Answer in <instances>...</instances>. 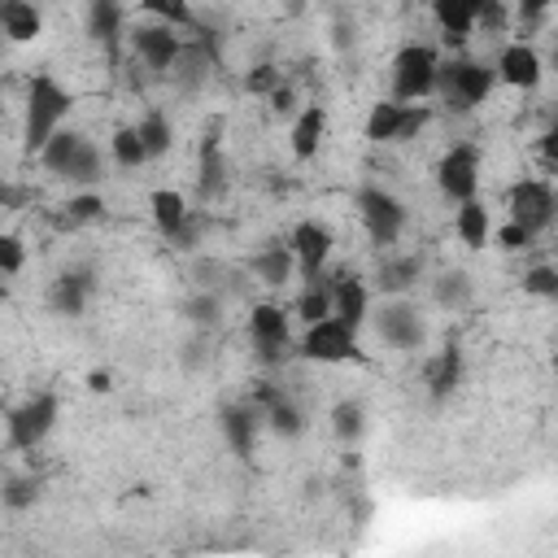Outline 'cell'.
Instances as JSON below:
<instances>
[{
  "instance_id": "6da1fadb",
  "label": "cell",
  "mask_w": 558,
  "mask_h": 558,
  "mask_svg": "<svg viewBox=\"0 0 558 558\" xmlns=\"http://www.w3.org/2000/svg\"><path fill=\"white\" fill-rule=\"evenodd\" d=\"M70 109H74V92H65L52 74H31V83H26V118H22V148L31 157H39L44 144L61 131Z\"/></svg>"
},
{
  "instance_id": "7a4b0ae2",
  "label": "cell",
  "mask_w": 558,
  "mask_h": 558,
  "mask_svg": "<svg viewBox=\"0 0 558 558\" xmlns=\"http://www.w3.org/2000/svg\"><path fill=\"white\" fill-rule=\"evenodd\" d=\"M497 65H484L475 57H453V61H440V78H436V96L458 109V113H471L475 105H484L497 87Z\"/></svg>"
},
{
  "instance_id": "3957f363",
  "label": "cell",
  "mask_w": 558,
  "mask_h": 558,
  "mask_svg": "<svg viewBox=\"0 0 558 558\" xmlns=\"http://www.w3.org/2000/svg\"><path fill=\"white\" fill-rule=\"evenodd\" d=\"M296 357L301 362H323V366H336V362H366V353L357 349V327L344 323L340 314H327L318 323H305L301 340H296Z\"/></svg>"
},
{
  "instance_id": "277c9868",
  "label": "cell",
  "mask_w": 558,
  "mask_h": 558,
  "mask_svg": "<svg viewBox=\"0 0 558 558\" xmlns=\"http://www.w3.org/2000/svg\"><path fill=\"white\" fill-rule=\"evenodd\" d=\"M436 78H440V57L432 44H405L397 57H392V100H427L436 92Z\"/></svg>"
},
{
  "instance_id": "5b68a950",
  "label": "cell",
  "mask_w": 558,
  "mask_h": 558,
  "mask_svg": "<svg viewBox=\"0 0 558 558\" xmlns=\"http://www.w3.org/2000/svg\"><path fill=\"white\" fill-rule=\"evenodd\" d=\"M57 414H61V401L52 397V392H35V397H26L22 405H13L9 410V449H17V453H31V449H39L48 436H52V427H57Z\"/></svg>"
},
{
  "instance_id": "8992f818",
  "label": "cell",
  "mask_w": 558,
  "mask_h": 558,
  "mask_svg": "<svg viewBox=\"0 0 558 558\" xmlns=\"http://www.w3.org/2000/svg\"><path fill=\"white\" fill-rule=\"evenodd\" d=\"M131 52L148 65V70H174L179 61H183V52H187V44H183V35H179V26H170V22H140L135 31H131Z\"/></svg>"
},
{
  "instance_id": "52a82bcc",
  "label": "cell",
  "mask_w": 558,
  "mask_h": 558,
  "mask_svg": "<svg viewBox=\"0 0 558 558\" xmlns=\"http://www.w3.org/2000/svg\"><path fill=\"white\" fill-rule=\"evenodd\" d=\"M357 218L375 244H397L405 231V205L388 187H357Z\"/></svg>"
},
{
  "instance_id": "ba28073f",
  "label": "cell",
  "mask_w": 558,
  "mask_h": 558,
  "mask_svg": "<svg viewBox=\"0 0 558 558\" xmlns=\"http://www.w3.org/2000/svg\"><path fill=\"white\" fill-rule=\"evenodd\" d=\"M436 187H440L453 205L471 201V196L480 192V148H475V144H453V148H445V157L436 161Z\"/></svg>"
},
{
  "instance_id": "9c48e42d",
  "label": "cell",
  "mask_w": 558,
  "mask_h": 558,
  "mask_svg": "<svg viewBox=\"0 0 558 558\" xmlns=\"http://www.w3.org/2000/svg\"><path fill=\"white\" fill-rule=\"evenodd\" d=\"M506 209L514 222H523L527 231H545L554 218H558V196L545 179H519L510 192H506Z\"/></svg>"
},
{
  "instance_id": "30bf717a",
  "label": "cell",
  "mask_w": 558,
  "mask_h": 558,
  "mask_svg": "<svg viewBox=\"0 0 558 558\" xmlns=\"http://www.w3.org/2000/svg\"><path fill=\"white\" fill-rule=\"evenodd\" d=\"M248 336L257 344V357L270 366V362H283L288 349H292V323L288 314L275 305V301H257L248 310Z\"/></svg>"
},
{
  "instance_id": "8fae6325",
  "label": "cell",
  "mask_w": 558,
  "mask_h": 558,
  "mask_svg": "<svg viewBox=\"0 0 558 558\" xmlns=\"http://www.w3.org/2000/svg\"><path fill=\"white\" fill-rule=\"evenodd\" d=\"M288 244H292V253H296V270H301L305 279H314V275L327 270L331 248H336V235H331L327 222H318V218H301V222L292 227Z\"/></svg>"
},
{
  "instance_id": "7c38bea8",
  "label": "cell",
  "mask_w": 558,
  "mask_h": 558,
  "mask_svg": "<svg viewBox=\"0 0 558 558\" xmlns=\"http://www.w3.org/2000/svg\"><path fill=\"white\" fill-rule=\"evenodd\" d=\"M375 331H379L384 344L405 349V353H410V349H423V340H427V323H423V314H418L410 301H401V296L375 314Z\"/></svg>"
},
{
  "instance_id": "4fadbf2b",
  "label": "cell",
  "mask_w": 558,
  "mask_h": 558,
  "mask_svg": "<svg viewBox=\"0 0 558 558\" xmlns=\"http://www.w3.org/2000/svg\"><path fill=\"white\" fill-rule=\"evenodd\" d=\"M497 78H501L506 87H514V92H536L541 78H545V61H541V52H536L532 44L514 39V44H506L501 57H497Z\"/></svg>"
},
{
  "instance_id": "5bb4252c",
  "label": "cell",
  "mask_w": 558,
  "mask_h": 558,
  "mask_svg": "<svg viewBox=\"0 0 558 558\" xmlns=\"http://www.w3.org/2000/svg\"><path fill=\"white\" fill-rule=\"evenodd\" d=\"M92 292H96V275H92L87 266H70V270H61V275L52 279V288H48V305H52L57 314L78 318V314L87 310Z\"/></svg>"
},
{
  "instance_id": "9a60e30c",
  "label": "cell",
  "mask_w": 558,
  "mask_h": 558,
  "mask_svg": "<svg viewBox=\"0 0 558 558\" xmlns=\"http://www.w3.org/2000/svg\"><path fill=\"white\" fill-rule=\"evenodd\" d=\"M462 349L449 340L440 353H432L427 362H423V392L432 397V401H449L453 392H458V384H462Z\"/></svg>"
},
{
  "instance_id": "2e32d148",
  "label": "cell",
  "mask_w": 558,
  "mask_h": 558,
  "mask_svg": "<svg viewBox=\"0 0 558 558\" xmlns=\"http://www.w3.org/2000/svg\"><path fill=\"white\" fill-rule=\"evenodd\" d=\"M331 296H336V314L344 318V323H353V327H362L366 318H371V288H366V279L357 275V270H336L331 275Z\"/></svg>"
},
{
  "instance_id": "e0dca14e",
  "label": "cell",
  "mask_w": 558,
  "mask_h": 558,
  "mask_svg": "<svg viewBox=\"0 0 558 558\" xmlns=\"http://www.w3.org/2000/svg\"><path fill=\"white\" fill-rule=\"evenodd\" d=\"M218 135H222V122L214 118V126L201 140V170H196V187H201L205 201H218L227 192V157H222Z\"/></svg>"
},
{
  "instance_id": "ac0fdd59",
  "label": "cell",
  "mask_w": 558,
  "mask_h": 558,
  "mask_svg": "<svg viewBox=\"0 0 558 558\" xmlns=\"http://www.w3.org/2000/svg\"><path fill=\"white\" fill-rule=\"evenodd\" d=\"M218 427H222V436H227L231 453L248 458V453H253V445H257V427H262V418H257V410H253L248 401H231V405H222V410H218Z\"/></svg>"
},
{
  "instance_id": "d6986e66",
  "label": "cell",
  "mask_w": 558,
  "mask_h": 558,
  "mask_svg": "<svg viewBox=\"0 0 558 558\" xmlns=\"http://www.w3.org/2000/svg\"><path fill=\"white\" fill-rule=\"evenodd\" d=\"M248 270H253L257 283H266V288H283V283L292 279V270H296V253H292V244L270 240L266 248H257V253L248 257Z\"/></svg>"
},
{
  "instance_id": "ffe728a7",
  "label": "cell",
  "mask_w": 558,
  "mask_h": 558,
  "mask_svg": "<svg viewBox=\"0 0 558 558\" xmlns=\"http://www.w3.org/2000/svg\"><path fill=\"white\" fill-rule=\"evenodd\" d=\"M418 275H423V257H414V253H388L379 262V270H375V288L384 296H405L418 283Z\"/></svg>"
},
{
  "instance_id": "44dd1931",
  "label": "cell",
  "mask_w": 558,
  "mask_h": 558,
  "mask_svg": "<svg viewBox=\"0 0 558 558\" xmlns=\"http://www.w3.org/2000/svg\"><path fill=\"white\" fill-rule=\"evenodd\" d=\"M0 26L9 35V44H35L44 31V13L35 0H4L0 4Z\"/></svg>"
},
{
  "instance_id": "7402d4cb",
  "label": "cell",
  "mask_w": 558,
  "mask_h": 558,
  "mask_svg": "<svg viewBox=\"0 0 558 558\" xmlns=\"http://www.w3.org/2000/svg\"><path fill=\"white\" fill-rule=\"evenodd\" d=\"M323 135H327V109H323V105H305V109L292 118V157H296V161H310V157L318 153Z\"/></svg>"
},
{
  "instance_id": "603a6c76",
  "label": "cell",
  "mask_w": 558,
  "mask_h": 558,
  "mask_svg": "<svg viewBox=\"0 0 558 558\" xmlns=\"http://www.w3.org/2000/svg\"><path fill=\"white\" fill-rule=\"evenodd\" d=\"M480 4L484 0H432V17L445 31V39H466L480 22Z\"/></svg>"
},
{
  "instance_id": "cb8c5ba5",
  "label": "cell",
  "mask_w": 558,
  "mask_h": 558,
  "mask_svg": "<svg viewBox=\"0 0 558 558\" xmlns=\"http://www.w3.org/2000/svg\"><path fill=\"white\" fill-rule=\"evenodd\" d=\"M148 209H153V222H157V231H161L166 240H174V235L183 231V222L192 218L183 192H174V187H157V192L148 196Z\"/></svg>"
},
{
  "instance_id": "d4e9b609",
  "label": "cell",
  "mask_w": 558,
  "mask_h": 558,
  "mask_svg": "<svg viewBox=\"0 0 558 558\" xmlns=\"http://www.w3.org/2000/svg\"><path fill=\"white\" fill-rule=\"evenodd\" d=\"M122 26H126V13H122V0H92L87 4V35L105 48H113L122 39Z\"/></svg>"
},
{
  "instance_id": "484cf974",
  "label": "cell",
  "mask_w": 558,
  "mask_h": 558,
  "mask_svg": "<svg viewBox=\"0 0 558 558\" xmlns=\"http://www.w3.org/2000/svg\"><path fill=\"white\" fill-rule=\"evenodd\" d=\"M453 231H458V240H462L466 248H484V244H488V235H493L488 205H480L475 196H471V201H462V205H458V214H453Z\"/></svg>"
},
{
  "instance_id": "4316f807",
  "label": "cell",
  "mask_w": 558,
  "mask_h": 558,
  "mask_svg": "<svg viewBox=\"0 0 558 558\" xmlns=\"http://www.w3.org/2000/svg\"><path fill=\"white\" fill-rule=\"evenodd\" d=\"M401 118H405V100H379V105H371V113H366V140L371 144H397V135H401Z\"/></svg>"
},
{
  "instance_id": "83f0119b",
  "label": "cell",
  "mask_w": 558,
  "mask_h": 558,
  "mask_svg": "<svg viewBox=\"0 0 558 558\" xmlns=\"http://www.w3.org/2000/svg\"><path fill=\"white\" fill-rule=\"evenodd\" d=\"M471 296H475V283H471V275L466 270H440L436 279H432V301L440 305V310H466L471 305Z\"/></svg>"
},
{
  "instance_id": "f1b7e54d",
  "label": "cell",
  "mask_w": 558,
  "mask_h": 558,
  "mask_svg": "<svg viewBox=\"0 0 558 558\" xmlns=\"http://www.w3.org/2000/svg\"><path fill=\"white\" fill-rule=\"evenodd\" d=\"M87 144V135L83 131H74V126H61L48 144H44V153H39V166L44 170H52V174H65L70 170V161L78 157V148Z\"/></svg>"
},
{
  "instance_id": "f546056e",
  "label": "cell",
  "mask_w": 558,
  "mask_h": 558,
  "mask_svg": "<svg viewBox=\"0 0 558 558\" xmlns=\"http://www.w3.org/2000/svg\"><path fill=\"white\" fill-rule=\"evenodd\" d=\"M327 314H336L331 275H314V279H305V292L296 296V318H301V323H318V318H327Z\"/></svg>"
},
{
  "instance_id": "4dcf8cb0",
  "label": "cell",
  "mask_w": 558,
  "mask_h": 558,
  "mask_svg": "<svg viewBox=\"0 0 558 558\" xmlns=\"http://www.w3.org/2000/svg\"><path fill=\"white\" fill-rule=\"evenodd\" d=\"M109 153H113V161L122 170H140L144 161H153L148 148H144V140H140V126H118L113 140H109Z\"/></svg>"
},
{
  "instance_id": "1f68e13d",
  "label": "cell",
  "mask_w": 558,
  "mask_h": 558,
  "mask_svg": "<svg viewBox=\"0 0 558 558\" xmlns=\"http://www.w3.org/2000/svg\"><path fill=\"white\" fill-rule=\"evenodd\" d=\"M266 427H270L279 440H296V436L305 432V414H301V410L279 392V397L266 405Z\"/></svg>"
},
{
  "instance_id": "d6a6232c",
  "label": "cell",
  "mask_w": 558,
  "mask_h": 558,
  "mask_svg": "<svg viewBox=\"0 0 558 558\" xmlns=\"http://www.w3.org/2000/svg\"><path fill=\"white\" fill-rule=\"evenodd\" d=\"M140 140H144V148H148V157H166L170 153V144H174V126L166 122V113H157V109H148L140 122Z\"/></svg>"
},
{
  "instance_id": "836d02e7",
  "label": "cell",
  "mask_w": 558,
  "mask_h": 558,
  "mask_svg": "<svg viewBox=\"0 0 558 558\" xmlns=\"http://www.w3.org/2000/svg\"><path fill=\"white\" fill-rule=\"evenodd\" d=\"M65 214H61V227H87V222H100L105 218V196L100 192H78V196H70L65 205H61Z\"/></svg>"
},
{
  "instance_id": "e575fe53",
  "label": "cell",
  "mask_w": 558,
  "mask_h": 558,
  "mask_svg": "<svg viewBox=\"0 0 558 558\" xmlns=\"http://www.w3.org/2000/svg\"><path fill=\"white\" fill-rule=\"evenodd\" d=\"M61 179H70V183H78V187H92V183H100V179H105V161H100V148L87 140Z\"/></svg>"
},
{
  "instance_id": "d590c367",
  "label": "cell",
  "mask_w": 558,
  "mask_h": 558,
  "mask_svg": "<svg viewBox=\"0 0 558 558\" xmlns=\"http://www.w3.org/2000/svg\"><path fill=\"white\" fill-rule=\"evenodd\" d=\"M331 432H336L344 445L362 440V432H366V410H362L357 401H336V405H331Z\"/></svg>"
},
{
  "instance_id": "8d00e7d4",
  "label": "cell",
  "mask_w": 558,
  "mask_h": 558,
  "mask_svg": "<svg viewBox=\"0 0 558 558\" xmlns=\"http://www.w3.org/2000/svg\"><path fill=\"white\" fill-rule=\"evenodd\" d=\"M140 9L157 22H170L179 31H196V13H192V0H140Z\"/></svg>"
},
{
  "instance_id": "74e56055",
  "label": "cell",
  "mask_w": 558,
  "mask_h": 558,
  "mask_svg": "<svg viewBox=\"0 0 558 558\" xmlns=\"http://www.w3.org/2000/svg\"><path fill=\"white\" fill-rule=\"evenodd\" d=\"M523 292L527 296H541V301H558V266H532L523 270Z\"/></svg>"
},
{
  "instance_id": "f35d334b",
  "label": "cell",
  "mask_w": 558,
  "mask_h": 558,
  "mask_svg": "<svg viewBox=\"0 0 558 558\" xmlns=\"http://www.w3.org/2000/svg\"><path fill=\"white\" fill-rule=\"evenodd\" d=\"M183 314L196 323V327H218V314H222V301H218V292H196V296H187V305H183Z\"/></svg>"
},
{
  "instance_id": "ab89813d",
  "label": "cell",
  "mask_w": 558,
  "mask_h": 558,
  "mask_svg": "<svg viewBox=\"0 0 558 558\" xmlns=\"http://www.w3.org/2000/svg\"><path fill=\"white\" fill-rule=\"evenodd\" d=\"M35 497H39V480L35 475H9L4 480V506L9 510H26V506H35Z\"/></svg>"
},
{
  "instance_id": "60d3db41",
  "label": "cell",
  "mask_w": 558,
  "mask_h": 558,
  "mask_svg": "<svg viewBox=\"0 0 558 558\" xmlns=\"http://www.w3.org/2000/svg\"><path fill=\"white\" fill-rule=\"evenodd\" d=\"M536 240V231H527L523 222H514V218H506L497 231H493V244L501 248V253H519V248H527Z\"/></svg>"
},
{
  "instance_id": "b9f144b4",
  "label": "cell",
  "mask_w": 558,
  "mask_h": 558,
  "mask_svg": "<svg viewBox=\"0 0 558 558\" xmlns=\"http://www.w3.org/2000/svg\"><path fill=\"white\" fill-rule=\"evenodd\" d=\"M279 83H283V78H279V65H270V61H257V65L244 74V92H248V96H270Z\"/></svg>"
},
{
  "instance_id": "7bdbcfd3",
  "label": "cell",
  "mask_w": 558,
  "mask_h": 558,
  "mask_svg": "<svg viewBox=\"0 0 558 558\" xmlns=\"http://www.w3.org/2000/svg\"><path fill=\"white\" fill-rule=\"evenodd\" d=\"M22 262H26V248H22V235L17 231H4L0 235V270L13 279L17 270H22Z\"/></svg>"
},
{
  "instance_id": "ee69618b",
  "label": "cell",
  "mask_w": 558,
  "mask_h": 558,
  "mask_svg": "<svg viewBox=\"0 0 558 558\" xmlns=\"http://www.w3.org/2000/svg\"><path fill=\"white\" fill-rule=\"evenodd\" d=\"M266 105H270L275 118H296V87H292V83H279V87L266 96Z\"/></svg>"
},
{
  "instance_id": "f6af8a7d",
  "label": "cell",
  "mask_w": 558,
  "mask_h": 558,
  "mask_svg": "<svg viewBox=\"0 0 558 558\" xmlns=\"http://www.w3.org/2000/svg\"><path fill=\"white\" fill-rule=\"evenodd\" d=\"M475 26H480L484 35H501V31H506V4H501V0H484Z\"/></svg>"
},
{
  "instance_id": "bcb514c9",
  "label": "cell",
  "mask_w": 558,
  "mask_h": 558,
  "mask_svg": "<svg viewBox=\"0 0 558 558\" xmlns=\"http://www.w3.org/2000/svg\"><path fill=\"white\" fill-rule=\"evenodd\" d=\"M549 4H554V0H514V17H519L523 26H536V22L549 13Z\"/></svg>"
},
{
  "instance_id": "7dc6e473",
  "label": "cell",
  "mask_w": 558,
  "mask_h": 558,
  "mask_svg": "<svg viewBox=\"0 0 558 558\" xmlns=\"http://www.w3.org/2000/svg\"><path fill=\"white\" fill-rule=\"evenodd\" d=\"M536 153L558 170V126H549V131H541V140H536Z\"/></svg>"
},
{
  "instance_id": "c3c4849f",
  "label": "cell",
  "mask_w": 558,
  "mask_h": 558,
  "mask_svg": "<svg viewBox=\"0 0 558 558\" xmlns=\"http://www.w3.org/2000/svg\"><path fill=\"white\" fill-rule=\"evenodd\" d=\"M22 201H35V192H26V187H17V183H4V209H9V214H17V209H22Z\"/></svg>"
},
{
  "instance_id": "681fc988",
  "label": "cell",
  "mask_w": 558,
  "mask_h": 558,
  "mask_svg": "<svg viewBox=\"0 0 558 558\" xmlns=\"http://www.w3.org/2000/svg\"><path fill=\"white\" fill-rule=\"evenodd\" d=\"M87 388H92V392H109V388H113V375H109V371H92V375H87Z\"/></svg>"
},
{
  "instance_id": "f907efd6",
  "label": "cell",
  "mask_w": 558,
  "mask_h": 558,
  "mask_svg": "<svg viewBox=\"0 0 558 558\" xmlns=\"http://www.w3.org/2000/svg\"><path fill=\"white\" fill-rule=\"evenodd\" d=\"M283 4H288V13H301V4H305V0H283Z\"/></svg>"
},
{
  "instance_id": "816d5d0a",
  "label": "cell",
  "mask_w": 558,
  "mask_h": 558,
  "mask_svg": "<svg viewBox=\"0 0 558 558\" xmlns=\"http://www.w3.org/2000/svg\"><path fill=\"white\" fill-rule=\"evenodd\" d=\"M554 65H558V48H554Z\"/></svg>"
}]
</instances>
